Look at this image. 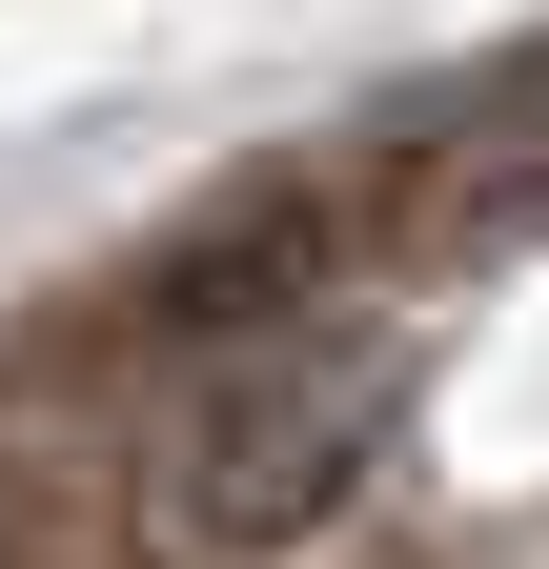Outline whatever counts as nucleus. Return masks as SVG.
<instances>
[{
	"instance_id": "f257e3e1",
	"label": "nucleus",
	"mask_w": 549,
	"mask_h": 569,
	"mask_svg": "<svg viewBox=\"0 0 549 569\" xmlns=\"http://www.w3.org/2000/svg\"><path fill=\"white\" fill-rule=\"evenodd\" d=\"M387 407H407V346H387V326H264L244 367H203L183 448H163L183 549H306V529L367 488Z\"/></svg>"
}]
</instances>
